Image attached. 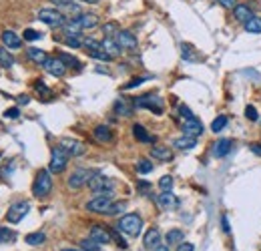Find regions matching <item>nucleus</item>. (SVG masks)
<instances>
[{"mask_svg": "<svg viewBox=\"0 0 261 251\" xmlns=\"http://www.w3.org/2000/svg\"><path fill=\"white\" fill-rule=\"evenodd\" d=\"M87 185H89L91 191L97 193V195H104V197H113V195H115V191H113V189H115V181L108 179V177H104V175L93 173V177L89 179Z\"/></svg>", "mask_w": 261, "mask_h": 251, "instance_id": "f257e3e1", "label": "nucleus"}, {"mask_svg": "<svg viewBox=\"0 0 261 251\" xmlns=\"http://www.w3.org/2000/svg\"><path fill=\"white\" fill-rule=\"evenodd\" d=\"M119 231L131 235V237H137L141 231H143V219L137 215V213H129V215H123L119 219Z\"/></svg>", "mask_w": 261, "mask_h": 251, "instance_id": "f03ea898", "label": "nucleus"}, {"mask_svg": "<svg viewBox=\"0 0 261 251\" xmlns=\"http://www.w3.org/2000/svg\"><path fill=\"white\" fill-rule=\"evenodd\" d=\"M52 191V177H51V171H39L36 173V179L32 183V195L36 199H45L49 193Z\"/></svg>", "mask_w": 261, "mask_h": 251, "instance_id": "7ed1b4c3", "label": "nucleus"}, {"mask_svg": "<svg viewBox=\"0 0 261 251\" xmlns=\"http://www.w3.org/2000/svg\"><path fill=\"white\" fill-rule=\"evenodd\" d=\"M39 20H43V22H45V24H49V26L60 28V26H64L66 16H64L60 10H54V8H43V10H39Z\"/></svg>", "mask_w": 261, "mask_h": 251, "instance_id": "20e7f679", "label": "nucleus"}, {"mask_svg": "<svg viewBox=\"0 0 261 251\" xmlns=\"http://www.w3.org/2000/svg\"><path fill=\"white\" fill-rule=\"evenodd\" d=\"M68 153L62 149V147H54L51 155V165H49V171L51 173H62L66 169V163H68Z\"/></svg>", "mask_w": 261, "mask_h": 251, "instance_id": "39448f33", "label": "nucleus"}, {"mask_svg": "<svg viewBox=\"0 0 261 251\" xmlns=\"http://www.w3.org/2000/svg\"><path fill=\"white\" fill-rule=\"evenodd\" d=\"M133 102H135V106H139V109H149V111H153L155 115H161V113H163V99H161L159 95H143V97H137Z\"/></svg>", "mask_w": 261, "mask_h": 251, "instance_id": "423d86ee", "label": "nucleus"}, {"mask_svg": "<svg viewBox=\"0 0 261 251\" xmlns=\"http://www.w3.org/2000/svg\"><path fill=\"white\" fill-rule=\"evenodd\" d=\"M28 209H30V205H28L26 201H18V203H14V205L6 211V219H8V223H20V221L26 217Z\"/></svg>", "mask_w": 261, "mask_h": 251, "instance_id": "0eeeda50", "label": "nucleus"}, {"mask_svg": "<svg viewBox=\"0 0 261 251\" xmlns=\"http://www.w3.org/2000/svg\"><path fill=\"white\" fill-rule=\"evenodd\" d=\"M83 45H85V50H87L93 58H99V60H113V58L106 54V50L103 49V43H97V41L89 39V41H85Z\"/></svg>", "mask_w": 261, "mask_h": 251, "instance_id": "6e6552de", "label": "nucleus"}, {"mask_svg": "<svg viewBox=\"0 0 261 251\" xmlns=\"http://www.w3.org/2000/svg\"><path fill=\"white\" fill-rule=\"evenodd\" d=\"M43 66H45V70H47L49 75H52V77H62V75L66 73V64H64L58 56H49Z\"/></svg>", "mask_w": 261, "mask_h": 251, "instance_id": "1a4fd4ad", "label": "nucleus"}, {"mask_svg": "<svg viewBox=\"0 0 261 251\" xmlns=\"http://www.w3.org/2000/svg\"><path fill=\"white\" fill-rule=\"evenodd\" d=\"M115 41L119 43V47L123 50H135L137 49V39H135V34L133 32H129V30H119L117 34H115Z\"/></svg>", "mask_w": 261, "mask_h": 251, "instance_id": "9d476101", "label": "nucleus"}, {"mask_svg": "<svg viewBox=\"0 0 261 251\" xmlns=\"http://www.w3.org/2000/svg\"><path fill=\"white\" fill-rule=\"evenodd\" d=\"M91 177H93L91 171H87V169H77V171L68 177V187H70V189H81L85 183H89Z\"/></svg>", "mask_w": 261, "mask_h": 251, "instance_id": "9b49d317", "label": "nucleus"}, {"mask_svg": "<svg viewBox=\"0 0 261 251\" xmlns=\"http://www.w3.org/2000/svg\"><path fill=\"white\" fill-rule=\"evenodd\" d=\"M110 197H104V195H97L95 199H91L87 203V209L93 211V213H106L108 207H110Z\"/></svg>", "mask_w": 261, "mask_h": 251, "instance_id": "f8f14e48", "label": "nucleus"}, {"mask_svg": "<svg viewBox=\"0 0 261 251\" xmlns=\"http://www.w3.org/2000/svg\"><path fill=\"white\" fill-rule=\"evenodd\" d=\"M203 133V125L199 123V119L197 117H193V119H185V123H183V135H187V137H199Z\"/></svg>", "mask_w": 261, "mask_h": 251, "instance_id": "ddd939ff", "label": "nucleus"}, {"mask_svg": "<svg viewBox=\"0 0 261 251\" xmlns=\"http://www.w3.org/2000/svg\"><path fill=\"white\" fill-rule=\"evenodd\" d=\"M157 205L165 211H171V209H177L179 207V199L171 193V191H163L159 197H157Z\"/></svg>", "mask_w": 261, "mask_h": 251, "instance_id": "4468645a", "label": "nucleus"}, {"mask_svg": "<svg viewBox=\"0 0 261 251\" xmlns=\"http://www.w3.org/2000/svg\"><path fill=\"white\" fill-rule=\"evenodd\" d=\"M91 239H93V241H97V243H101V245L108 243V241H113L110 231L103 229L101 225H93V227H91Z\"/></svg>", "mask_w": 261, "mask_h": 251, "instance_id": "2eb2a0df", "label": "nucleus"}, {"mask_svg": "<svg viewBox=\"0 0 261 251\" xmlns=\"http://www.w3.org/2000/svg\"><path fill=\"white\" fill-rule=\"evenodd\" d=\"M60 147L66 151L70 157H79V155H83V153H85V145H83V143H79V141H72V139H64V141H60Z\"/></svg>", "mask_w": 261, "mask_h": 251, "instance_id": "dca6fc26", "label": "nucleus"}, {"mask_svg": "<svg viewBox=\"0 0 261 251\" xmlns=\"http://www.w3.org/2000/svg\"><path fill=\"white\" fill-rule=\"evenodd\" d=\"M0 39H2V43H4L6 49H20V47H22L20 37H18L16 32H12V30H4Z\"/></svg>", "mask_w": 261, "mask_h": 251, "instance_id": "f3484780", "label": "nucleus"}, {"mask_svg": "<svg viewBox=\"0 0 261 251\" xmlns=\"http://www.w3.org/2000/svg\"><path fill=\"white\" fill-rule=\"evenodd\" d=\"M77 20H79L81 28H93V26L99 24V16H97L95 12H81V14L77 16Z\"/></svg>", "mask_w": 261, "mask_h": 251, "instance_id": "a211bd4d", "label": "nucleus"}, {"mask_svg": "<svg viewBox=\"0 0 261 251\" xmlns=\"http://www.w3.org/2000/svg\"><path fill=\"white\" fill-rule=\"evenodd\" d=\"M231 149H233V141H231V139H219V141L213 145V155H215V157H225Z\"/></svg>", "mask_w": 261, "mask_h": 251, "instance_id": "6ab92c4d", "label": "nucleus"}, {"mask_svg": "<svg viewBox=\"0 0 261 251\" xmlns=\"http://www.w3.org/2000/svg\"><path fill=\"white\" fill-rule=\"evenodd\" d=\"M233 14H235V18L239 20V22H247L249 18H253V12H251V8L249 6H245V4H235V8H233Z\"/></svg>", "mask_w": 261, "mask_h": 251, "instance_id": "aec40b11", "label": "nucleus"}, {"mask_svg": "<svg viewBox=\"0 0 261 251\" xmlns=\"http://www.w3.org/2000/svg\"><path fill=\"white\" fill-rule=\"evenodd\" d=\"M103 49L106 50V54H108L110 58H117V56L123 52V49L119 47V43H117L113 37H106V39H104V41H103Z\"/></svg>", "mask_w": 261, "mask_h": 251, "instance_id": "412c9836", "label": "nucleus"}, {"mask_svg": "<svg viewBox=\"0 0 261 251\" xmlns=\"http://www.w3.org/2000/svg\"><path fill=\"white\" fill-rule=\"evenodd\" d=\"M159 241H161V233H159V229H149V231L145 233L143 243H145V247H147V249H155V247H159Z\"/></svg>", "mask_w": 261, "mask_h": 251, "instance_id": "4be33fe9", "label": "nucleus"}, {"mask_svg": "<svg viewBox=\"0 0 261 251\" xmlns=\"http://www.w3.org/2000/svg\"><path fill=\"white\" fill-rule=\"evenodd\" d=\"M173 145H175L179 151H191V149H195L197 141H195V137H187V135H183V137L175 139V141H173Z\"/></svg>", "mask_w": 261, "mask_h": 251, "instance_id": "5701e85b", "label": "nucleus"}, {"mask_svg": "<svg viewBox=\"0 0 261 251\" xmlns=\"http://www.w3.org/2000/svg\"><path fill=\"white\" fill-rule=\"evenodd\" d=\"M133 135H135V139H137L139 143H153V141H155V139L147 133V129H145L143 125H139V123L133 125Z\"/></svg>", "mask_w": 261, "mask_h": 251, "instance_id": "b1692460", "label": "nucleus"}, {"mask_svg": "<svg viewBox=\"0 0 261 251\" xmlns=\"http://www.w3.org/2000/svg\"><path fill=\"white\" fill-rule=\"evenodd\" d=\"M93 135H95V139H97V141H101V143H110V141H113V133H110V129H108L106 125H99V127H95Z\"/></svg>", "mask_w": 261, "mask_h": 251, "instance_id": "393cba45", "label": "nucleus"}, {"mask_svg": "<svg viewBox=\"0 0 261 251\" xmlns=\"http://www.w3.org/2000/svg\"><path fill=\"white\" fill-rule=\"evenodd\" d=\"M151 157L157 159V161H171L173 159V151L169 149V147H161V145H157L151 149Z\"/></svg>", "mask_w": 261, "mask_h": 251, "instance_id": "a878e982", "label": "nucleus"}, {"mask_svg": "<svg viewBox=\"0 0 261 251\" xmlns=\"http://www.w3.org/2000/svg\"><path fill=\"white\" fill-rule=\"evenodd\" d=\"M133 106H135V102H129L127 99H119L117 102H115V111H117V115H123V117L133 115Z\"/></svg>", "mask_w": 261, "mask_h": 251, "instance_id": "bb28decb", "label": "nucleus"}, {"mask_svg": "<svg viewBox=\"0 0 261 251\" xmlns=\"http://www.w3.org/2000/svg\"><path fill=\"white\" fill-rule=\"evenodd\" d=\"M183 239H185V233L181 229H171L167 233V243L169 245H179V243H183Z\"/></svg>", "mask_w": 261, "mask_h": 251, "instance_id": "cd10ccee", "label": "nucleus"}, {"mask_svg": "<svg viewBox=\"0 0 261 251\" xmlns=\"http://www.w3.org/2000/svg\"><path fill=\"white\" fill-rule=\"evenodd\" d=\"M243 26H245V30H247V32H251V34H261V18H257V16L249 18Z\"/></svg>", "mask_w": 261, "mask_h": 251, "instance_id": "c85d7f7f", "label": "nucleus"}, {"mask_svg": "<svg viewBox=\"0 0 261 251\" xmlns=\"http://www.w3.org/2000/svg\"><path fill=\"white\" fill-rule=\"evenodd\" d=\"M28 58H30V60H34L36 64H45V60H47L49 56H47V52H45V50L28 49Z\"/></svg>", "mask_w": 261, "mask_h": 251, "instance_id": "c756f323", "label": "nucleus"}, {"mask_svg": "<svg viewBox=\"0 0 261 251\" xmlns=\"http://www.w3.org/2000/svg\"><path fill=\"white\" fill-rule=\"evenodd\" d=\"M14 64V56L6 50V47H2L0 49V66H4V68H10Z\"/></svg>", "mask_w": 261, "mask_h": 251, "instance_id": "7c9ffc66", "label": "nucleus"}, {"mask_svg": "<svg viewBox=\"0 0 261 251\" xmlns=\"http://www.w3.org/2000/svg\"><path fill=\"white\" fill-rule=\"evenodd\" d=\"M24 241H26L28 245H43V243L47 241V235H45V233H28V235L24 237Z\"/></svg>", "mask_w": 261, "mask_h": 251, "instance_id": "2f4dec72", "label": "nucleus"}, {"mask_svg": "<svg viewBox=\"0 0 261 251\" xmlns=\"http://www.w3.org/2000/svg\"><path fill=\"white\" fill-rule=\"evenodd\" d=\"M227 123H229V119H227L225 115H221V117H217V119L211 123V131H213V133H219V131H223V129L227 127Z\"/></svg>", "mask_w": 261, "mask_h": 251, "instance_id": "473e14b6", "label": "nucleus"}, {"mask_svg": "<svg viewBox=\"0 0 261 251\" xmlns=\"http://www.w3.org/2000/svg\"><path fill=\"white\" fill-rule=\"evenodd\" d=\"M58 58L66 64V66H72V68H81V62L74 58V56H70V54H66V52H60L58 54Z\"/></svg>", "mask_w": 261, "mask_h": 251, "instance_id": "72a5a7b5", "label": "nucleus"}, {"mask_svg": "<svg viewBox=\"0 0 261 251\" xmlns=\"http://www.w3.org/2000/svg\"><path fill=\"white\" fill-rule=\"evenodd\" d=\"M181 54H183V58H185V60H191V62L199 58V56L193 52V47H191V45H185V43L181 45Z\"/></svg>", "mask_w": 261, "mask_h": 251, "instance_id": "f704fd0d", "label": "nucleus"}, {"mask_svg": "<svg viewBox=\"0 0 261 251\" xmlns=\"http://www.w3.org/2000/svg\"><path fill=\"white\" fill-rule=\"evenodd\" d=\"M81 249H83V251H103V249H101V243L93 241L91 237H89V239H83V241H81Z\"/></svg>", "mask_w": 261, "mask_h": 251, "instance_id": "c9c22d12", "label": "nucleus"}, {"mask_svg": "<svg viewBox=\"0 0 261 251\" xmlns=\"http://www.w3.org/2000/svg\"><path fill=\"white\" fill-rule=\"evenodd\" d=\"M137 171H139L141 175H147V173H151V171H153V163H151V161H147V159H141V161L137 163Z\"/></svg>", "mask_w": 261, "mask_h": 251, "instance_id": "e433bc0d", "label": "nucleus"}, {"mask_svg": "<svg viewBox=\"0 0 261 251\" xmlns=\"http://www.w3.org/2000/svg\"><path fill=\"white\" fill-rule=\"evenodd\" d=\"M14 231L6 229V227H0V243H12L14 241Z\"/></svg>", "mask_w": 261, "mask_h": 251, "instance_id": "4c0bfd02", "label": "nucleus"}, {"mask_svg": "<svg viewBox=\"0 0 261 251\" xmlns=\"http://www.w3.org/2000/svg\"><path fill=\"white\" fill-rule=\"evenodd\" d=\"M159 187H161L163 191H171V189H173V177H171V175L161 177V179H159Z\"/></svg>", "mask_w": 261, "mask_h": 251, "instance_id": "58836bf2", "label": "nucleus"}, {"mask_svg": "<svg viewBox=\"0 0 261 251\" xmlns=\"http://www.w3.org/2000/svg\"><path fill=\"white\" fill-rule=\"evenodd\" d=\"M123 209H125V203H113V205L108 207L106 215H119V213H123Z\"/></svg>", "mask_w": 261, "mask_h": 251, "instance_id": "ea45409f", "label": "nucleus"}, {"mask_svg": "<svg viewBox=\"0 0 261 251\" xmlns=\"http://www.w3.org/2000/svg\"><path fill=\"white\" fill-rule=\"evenodd\" d=\"M103 32L106 34V37H110V34H117V32H119V26H117V22H108V24H104Z\"/></svg>", "mask_w": 261, "mask_h": 251, "instance_id": "a19ab883", "label": "nucleus"}, {"mask_svg": "<svg viewBox=\"0 0 261 251\" xmlns=\"http://www.w3.org/2000/svg\"><path fill=\"white\" fill-rule=\"evenodd\" d=\"M245 117H247L249 121H257V119H259L257 109H255V106H251V104H249V106H245Z\"/></svg>", "mask_w": 261, "mask_h": 251, "instance_id": "79ce46f5", "label": "nucleus"}, {"mask_svg": "<svg viewBox=\"0 0 261 251\" xmlns=\"http://www.w3.org/2000/svg\"><path fill=\"white\" fill-rule=\"evenodd\" d=\"M43 34L41 32H36V30H32V28H28V30H24V39L26 41H39Z\"/></svg>", "mask_w": 261, "mask_h": 251, "instance_id": "37998d69", "label": "nucleus"}, {"mask_svg": "<svg viewBox=\"0 0 261 251\" xmlns=\"http://www.w3.org/2000/svg\"><path fill=\"white\" fill-rule=\"evenodd\" d=\"M145 81H147L145 77H137V79H133L131 83H127V85H125V89H135V87H139V85H143Z\"/></svg>", "mask_w": 261, "mask_h": 251, "instance_id": "c03bdc74", "label": "nucleus"}, {"mask_svg": "<svg viewBox=\"0 0 261 251\" xmlns=\"http://www.w3.org/2000/svg\"><path fill=\"white\" fill-rule=\"evenodd\" d=\"M179 115H181L183 119H193V117H195V115L191 113V109H189V106H185V104H181V106H179Z\"/></svg>", "mask_w": 261, "mask_h": 251, "instance_id": "a18cd8bd", "label": "nucleus"}, {"mask_svg": "<svg viewBox=\"0 0 261 251\" xmlns=\"http://www.w3.org/2000/svg\"><path fill=\"white\" fill-rule=\"evenodd\" d=\"M110 237H113V239H115V241H117V243H119V245H121V247H123V249H125V247H127V243H125V241H123V239H121V235H119V233H117V229H110Z\"/></svg>", "mask_w": 261, "mask_h": 251, "instance_id": "49530a36", "label": "nucleus"}, {"mask_svg": "<svg viewBox=\"0 0 261 251\" xmlns=\"http://www.w3.org/2000/svg\"><path fill=\"white\" fill-rule=\"evenodd\" d=\"M66 45L72 47V49H79V47H81V41H79L77 37H66Z\"/></svg>", "mask_w": 261, "mask_h": 251, "instance_id": "de8ad7c7", "label": "nucleus"}, {"mask_svg": "<svg viewBox=\"0 0 261 251\" xmlns=\"http://www.w3.org/2000/svg\"><path fill=\"white\" fill-rule=\"evenodd\" d=\"M177 251H195V247H193V243H187V241H183V243H179Z\"/></svg>", "mask_w": 261, "mask_h": 251, "instance_id": "09e8293b", "label": "nucleus"}, {"mask_svg": "<svg viewBox=\"0 0 261 251\" xmlns=\"http://www.w3.org/2000/svg\"><path fill=\"white\" fill-rule=\"evenodd\" d=\"M4 117H8V119H16V117H18V109H16V106L8 109V111L4 113Z\"/></svg>", "mask_w": 261, "mask_h": 251, "instance_id": "8fccbe9b", "label": "nucleus"}, {"mask_svg": "<svg viewBox=\"0 0 261 251\" xmlns=\"http://www.w3.org/2000/svg\"><path fill=\"white\" fill-rule=\"evenodd\" d=\"M223 8H235V0H217Z\"/></svg>", "mask_w": 261, "mask_h": 251, "instance_id": "3c124183", "label": "nucleus"}, {"mask_svg": "<svg viewBox=\"0 0 261 251\" xmlns=\"http://www.w3.org/2000/svg\"><path fill=\"white\" fill-rule=\"evenodd\" d=\"M251 153H255V155L261 157V143H253V145H251Z\"/></svg>", "mask_w": 261, "mask_h": 251, "instance_id": "603ef678", "label": "nucleus"}, {"mask_svg": "<svg viewBox=\"0 0 261 251\" xmlns=\"http://www.w3.org/2000/svg\"><path fill=\"white\" fill-rule=\"evenodd\" d=\"M221 221H223V231H225V233H229V223H227V217H223Z\"/></svg>", "mask_w": 261, "mask_h": 251, "instance_id": "864d4df0", "label": "nucleus"}, {"mask_svg": "<svg viewBox=\"0 0 261 251\" xmlns=\"http://www.w3.org/2000/svg\"><path fill=\"white\" fill-rule=\"evenodd\" d=\"M54 4H58V6H66V4H70V0H52Z\"/></svg>", "mask_w": 261, "mask_h": 251, "instance_id": "5fc2aeb1", "label": "nucleus"}, {"mask_svg": "<svg viewBox=\"0 0 261 251\" xmlns=\"http://www.w3.org/2000/svg\"><path fill=\"white\" fill-rule=\"evenodd\" d=\"M28 97H26V95H22V97H18V102H20V104H26V102H28Z\"/></svg>", "mask_w": 261, "mask_h": 251, "instance_id": "6e6d98bb", "label": "nucleus"}, {"mask_svg": "<svg viewBox=\"0 0 261 251\" xmlns=\"http://www.w3.org/2000/svg\"><path fill=\"white\" fill-rule=\"evenodd\" d=\"M153 251H169V249H167V245H159V247H155Z\"/></svg>", "mask_w": 261, "mask_h": 251, "instance_id": "4d7b16f0", "label": "nucleus"}, {"mask_svg": "<svg viewBox=\"0 0 261 251\" xmlns=\"http://www.w3.org/2000/svg\"><path fill=\"white\" fill-rule=\"evenodd\" d=\"M81 2H87V4H97L99 0H81Z\"/></svg>", "mask_w": 261, "mask_h": 251, "instance_id": "13d9d810", "label": "nucleus"}, {"mask_svg": "<svg viewBox=\"0 0 261 251\" xmlns=\"http://www.w3.org/2000/svg\"><path fill=\"white\" fill-rule=\"evenodd\" d=\"M60 251H83V249H70V247H66V249H60Z\"/></svg>", "mask_w": 261, "mask_h": 251, "instance_id": "bf43d9fd", "label": "nucleus"}]
</instances>
